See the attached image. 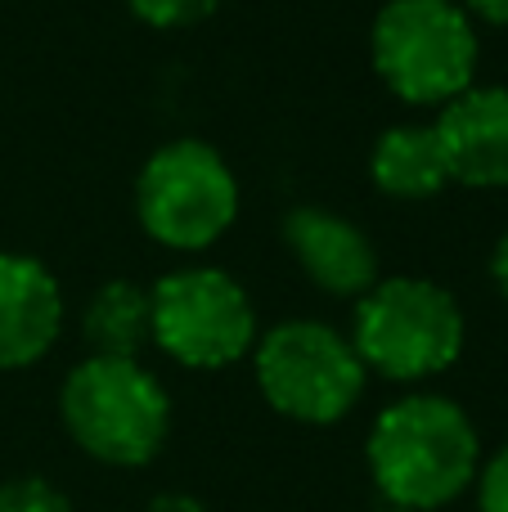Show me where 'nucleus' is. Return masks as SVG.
I'll return each mask as SVG.
<instances>
[{"label": "nucleus", "mask_w": 508, "mask_h": 512, "mask_svg": "<svg viewBox=\"0 0 508 512\" xmlns=\"http://www.w3.org/2000/svg\"><path fill=\"white\" fill-rule=\"evenodd\" d=\"M149 333L185 369H225L257 346V310L234 274L185 265L149 288Z\"/></svg>", "instance_id": "obj_7"}, {"label": "nucleus", "mask_w": 508, "mask_h": 512, "mask_svg": "<svg viewBox=\"0 0 508 512\" xmlns=\"http://www.w3.org/2000/svg\"><path fill=\"white\" fill-rule=\"evenodd\" d=\"M257 387L275 414L293 423H342L365 396V364L351 337L320 319L275 324L257 346Z\"/></svg>", "instance_id": "obj_6"}, {"label": "nucleus", "mask_w": 508, "mask_h": 512, "mask_svg": "<svg viewBox=\"0 0 508 512\" xmlns=\"http://www.w3.org/2000/svg\"><path fill=\"white\" fill-rule=\"evenodd\" d=\"M63 333V292L41 261L0 252V369L36 364Z\"/></svg>", "instance_id": "obj_10"}, {"label": "nucleus", "mask_w": 508, "mask_h": 512, "mask_svg": "<svg viewBox=\"0 0 508 512\" xmlns=\"http://www.w3.org/2000/svg\"><path fill=\"white\" fill-rule=\"evenodd\" d=\"M477 508L508 512V445H500L495 459L477 468Z\"/></svg>", "instance_id": "obj_15"}, {"label": "nucleus", "mask_w": 508, "mask_h": 512, "mask_svg": "<svg viewBox=\"0 0 508 512\" xmlns=\"http://www.w3.org/2000/svg\"><path fill=\"white\" fill-rule=\"evenodd\" d=\"M0 512H72V504L45 477H18L0 486Z\"/></svg>", "instance_id": "obj_13"}, {"label": "nucleus", "mask_w": 508, "mask_h": 512, "mask_svg": "<svg viewBox=\"0 0 508 512\" xmlns=\"http://www.w3.org/2000/svg\"><path fill=\"white\" fill-rule=\"evenodd\" d=\"M81 333H86L90 355H117V360H140L149 333V292L131 279H113L90 297L86 315H81Z\"/></svg>", "instance_id": "obj_12"}, {"label": "nucleus", "mask_w": 508, "mask_h": 512, "mask_svg": "<svg viewBox=\"0 0 508 512\" xmlns=\"http://www.w3.org/2000/svg\"><path fill=\"white\" fill-rule=\"evenodd\" d=\"M131 5V14L140 18V23L149 27H189V23H203L207 14H212L221 0H126Z\"/></svg>", "instance_id": "obj_14"}, {"label": "nucleus", "mask_w": 508, "mask_h": 512, "mask_svg": "<svg viewBox=\"0 0 508 512\" xmlns=\"http://www.w3.org/2000/svg\"><path fill=\"white\" fill-rule=\"evenodd\" d=\"M491 279H495V288H500V297L508 301V234L495 243V252H491Z\"/></svg>", "instance_id": "obj_18"}, {"label": "nucleus", "mask_w": 508, "mask_h": 512, "mask_svg": "<svg viewBox=\"0 0 508 512\" xmlns=\"http://www.w3.org/2000/svg\"><path fill=\"white\" fill-rule=\"evenodd\" d=\"M144 512H203V504L194 495H158V499H149Z\"/></svg>", "instance_id": "obj_17"}, {"label": "nucleus", "mask_w": 508, "mask_h": 512, "mask_svg": "<svg viewBox=\"0 0 508 512\" xmlns=\"http://www.w3.org/2000/svg\"><path fill=\"white\" fill-rule=\"evenodd\" d=\"M135 216L144 234L171 252H203L239 216V180L203 140H167L135 180Z\"/></svg>", "instance_id": "obj_5"}, {"label": "nucleus", "mask_w": 508, "mask_h": 512, "mask_svg": "<svg viewBox=\"0 0 508 512\" xmlns=\"http://www.w3.org/2000/svg\"><path fill=\"white\" fill-rule=\"evenodd\" d=\"M437 140L446 153L450 185H508V86H468L437 113Z\"/></svg>", "instance_id": "obj_8"}, {"label": "nucleus", "mask_w": 508, "mask_h": 512, "mask_svg": "<svg viewBox=\"0 0 508 512\" xmlns=\"http://www.w3.org/2000/svg\"><path fill=\"white\" fill-rule=\"evenodd\" d=\"M284 243L306 279L329 297H365L378 283V252L369 234L329 207H293L284 216Z\"/></svg>", "instance_id": "obj_9"}, {"label": "nucleus", "mask_w": 508, "mask_h": 512, "mask_svg": "<svg viewBox=\"0 0 508 512\" xmlns=\"http://www.w3.org/2000/svg\"><path fill=\"white\" fill-rule=\"evenodd\" d=\"M59 418L90 459L144 468L171 436V396L140 360L90 355L63 378Z\"/></svg>", "instance_id": "obj_2"}, {"label": "nucleus", "mask_w": 508, "mask_h": 512, "mask_svg": "<svg viewBox=\"0 0 508 512\" xmlns=\"http://www.w3.org/2000/svg\"><path fill=\"white\" fill-rule=\"evenodd\" d=\"M369 477L387 508L437 512L455 504L482 468L477 427L450 396H401L369 427Z\"/></svg>", "instance_id": "obj_1"}, {"label": "nucleus", "mask_w": 508, "mask_h": 512, "mask_svg": "<svg viewBox=\"0 0 508 512\" xmlns=\"http://www.w3.org/2000/svg\"><path fill=\"white\" fill-rule=\"evenodd\" d=\"M383 512H410V508H383Z\"/></svg>", "instance_id": "obj_19"}, {"label": "nucleus", "mask_w": 508, "mask_h": 512, "mask_svg": "<svg viewBox=\"0 0 508 512\" xmlns=\"http://www.w3.org/2000/svg\"><path fill=\"white\" fill-rule=\"evenodd\" d=\"M369 176L387 198H405V203L441 194L450 185V167L446 153H441L437 126L405 122L383 131L374 153H369Z\"/></svg>", "instance_id": "obj_11"}, {"label": "nucleus", "mask_w": 508, "mask_h": 512, "mask_svg": "<svg viewBox=\"0 0 508 512\" xmlns=\"http://www.w3.org/2000/svg\"><path fill=\"white\" fill-rule=\"evenodd\" d=\"M468 18H482L491 27H508V0H464Z\"/></svg>", "instance_id": "obj_16"}, {"label": "nucleus", "mask_w": 508, "mask_h": 512, "mask_svg": "<svg viewBox=\"0 0 508 512\" xmlns=\"http://www.w3.org/2000/svg\"><path fill=\"white\" fill-rule=\"evenodd\" d=\"M351 346L392 382L437 378L464 351V310L432 279H378L356 306Z\"/></svg>", "instance_id": "obj_4"}, {"label": "nucleus", "mask_w": 508, "mask_h": 512, "mask_svg": "<svg viewBox=\"0 0 508 512\" xmlns=\"http://www.w3.org/2000/svg\"><path fill=\"white\" fill-rule=\"evenodd\" d=\"M369 54L401 104L437 108L473 86L477 32L455 0H387L369 32Z\"/></svg>", "instance_id": "obj_3"}]
</instances>
